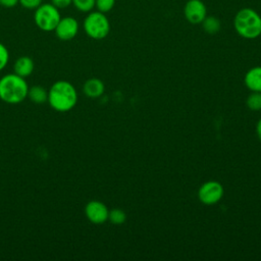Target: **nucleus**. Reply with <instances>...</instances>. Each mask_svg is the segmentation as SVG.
<instances>
[{"label":"nucleus","instance_id":"nucleus-8","mask_svg":"<svg viewBox=\"0 0 261 261\" xmlns=\"http://www.w3.org/2000/svg\"><path fill=\"white\" fill-rule=\"evenodd\" d=\"M184 14L190 23H202L207 16V8L201 0H189L184 7Z\"/></svg>","mask_w":261,"mask_h":261},{"label":"nucleus","instance_id":"nucleus-14","mask_svg":"<svg viewBox=\"0 0 261 261\" xmlns=\"http://www.w3.org/2000/svg\"><path fill=\"white\" fill-rule=\"evenodd\" d=\"M202 25L204 31L211 35L218 33L221 28L220 20L214 16H206L202 21Z\"/></svg>","mask_w":261,"mask_h":261},{"label":"nucleus","instance_id":"nucleus-4","mask_svg":"<svg viewBox=\"0 0 261 261\" xmlns=\"http://www.w3.org/2000/svg\"><path fill=\"white\" fill-rule=\"evenodd\" d=\"M85 33L94 40L106 38L110 32V22L105 13L92 11L84 19Z\"/></svg>","mask_w":261,"mask_h":261},{"label":"nucleus","instance_id":"nucleus-13","mask_svg":"<svg viewBox=\"0 0 261 261\" xmlns=\"http://www.w3.org/2000/svg\"><path fill=\"white\" fill-rule=\"evenodd\" d=\"M28 97L34 103L43 104L48 101V92L44 87L34 86L32 88H29Z\"/></svg>","mask_w":261,"mask_h":261},{"label":"nucleus","instance_id":"nucleus-9","mask_svg":"<svg viewBox=\"0 0 261 261\" xmlns=\"http://www.w3.org/2000/svg\"><path fill=\"white\" fill-rule=\"evenodd\" d=\"M56 37L61 41L72 40L79 32V22L74 17L65 16L61 17L55 30Z\"/></svg>","mask_w":261,"mask_h":261},{"label":"nucleus","instance_id":"nucleus-20","mask_svg":"<svg viewBox=\"0 0 261 261\" xmlns=\"http://www.w3.org/2000/svg\"><path fill=\"white\" fill-rule=\"evenodd\" d=\"M18 3L27 9H36L42 4V0H18Z\"/></svg>","mask_w":261,"mask_h":261},{"label":"nucleus","instance_id":"nucleus-7","mask_svg":"<svg viewBox=\"0 0 261 261\" xmlns=\"http://www.w3.org/2000/svg\"><path fill=\"white\" fill-rule=\"evenodd\" d=\"M85 214L90 222L94 224H102L108 220L109 210L103 202L93 200L86 205Z\"/></svg>","mask_w":261,"mask_h":261},{"label":"nucleus","instance_id":"nucleus-18","mask_svg":"<svg viewBox=\"0 0 261 261\" xmlns=\"http://www.w3.org/2000/svg\"><path fill=\"white\" fill-rule=\"evenodd\" d=\"M115 4V0H95V7L98 11L106 13L110 11Z\"/></svg>","mask_w":261,"mask_h":261},{"label":"nucleus","instance_id":"nucleus-22","mask_svg":"<svg viewBox=\"0 0 261 261\" xmlns=\"http://www.w3.org/2000/svg\"><path fill=\"white\" fill-rule=\"evenodd\" d=\"M18 4V0H0V5L5 8H12Z\"/></svg>","mask_w":261,"mask_h":261},{"label":"nucleus","instance_id":"nucleus-16","mask_svg":"<svg viewBox=\"0 0 261 261\" xmlns=\"http://www.w3.org/2000/svg\"><path fill=\"white\" fill-rule=\"evenodd\" d=\"M108 220H110V222L113 224H122L126 220V214L122 209L114 208L109 211Z\"/></svg>","mask_w":261,"mask_h":261},{"label":"nucleus","instance_id":"nucleus-15","mask_svg":"<svg viewBox=\"0 0 261 261\" xmlns=\"http://www.w3.org/2000/svg\"><path fill=\"white\" fill-rule=\"evenodd\" d=\"M246 105L253 111L261 110V92H251L247 97Z\"/></svg>","mask_w":261,"mask_h":261},{"label":"nucleus","instance_id":"nucleus-6","mask_svg":"<svg viewBox=\"0 0 261 261\" xmlns=\"http://www.w3.org/2000/svg\"><path fill=\"white\" fill-rule=\"evenodd\" d=\"M224 195V189L219 181H205L198 190V199L204 205H214L218 203Z\"/></svg>","mask_w":261,"mask_h":261},{"label":"nucleus","instance_id":"nucleus-19","mask_svg":"<svg viewBox=\"0 0 261 261\" xmlns=\"http://www.w3.org/2000/svg\"><path fill=\"white\" fill-rule=\"evenodd\" d=\"M9 60V52L7 50V48L0 43V71L5 68V66L7 65Z\"/></svg>","mask_w":261,"mask_h":261},{"label":"nucleus","instance_id":"nucleus-3","mask_svg":"<svg viewBox=\"0 0 261 261\" xmlns=\"http://www.w3.org/2000/svg\"><path fill=\"white\" fill-rule=\"evenodd\" d=\"M233 27L241 37L255 39L261 35V16L252 8H243L234 16Z\"/></svg>","mask_w":261,"mask_h":261},{"label":"nucleus","instance_id":"nucleus-1","mask_svg":"<svg viewBox=\"0 0 261 261\" xmlns=\"http://www.w3.org/2000/svg\"><path fill=\"white\" fill-rule=\"evenodd\" d=\"M50 106L58 112L71 110L77 102V92L72 84L67 81L55 82L48 92Z\"/></svg>","mask_w":261,"mask_h":261},{"label":"nucleus","instance_id":"nucleus-10","mask_svg":"<svg viewBox=\"0 0 261 261\" xmlns=\"http://www.w3.org/2000/svg\"><path fill=\"white\" fill-rule=\"evenodd\" d=\"M244 83L251 92H261V66L250 68L245 74Z\"/></svg>","mask_w":261,"mask_h":261},{"label":"nucleus","instance_id":"nucleus-23","mask_svg":"<svg viewBox=\"0 0 261 261\" xmlns=\"http://www.w3.org/2000/svg\"><path fill=\"white\" fill-rule=\"evenodd\" d=\"M256 134L258 139L261 141V118L258 120L257 124H256Z\"/></svg>","mask_w":261,"mask_h":261},{"label":"nucleus","instance_id":"nucleus-2","mask_svg":"<svg viewBox=\"0 0 261 261\" xmlns=\"http://www.w3.org/2000/svg\"><path fill=\"white\" fill-rule=\"evenodd\" d=\"M29 86L24 77L9 73L0 79V99L8 104H18L28 97Z\"/></svg>","mask_w":261,"mask_h":261},{"label":"nucleus","instance_id":"nucleus-5","mask_svg":"<svg viewBox=\"0 0 261 261\" xmlns=\"http://www.w3.org/2000/svg\"><path fill=\"white\" fill-rule=\"evenodd\" d=\"M61 16L57 7L52 3H42L35 9L34 20L36 25L44 32H52L55 30Z\"/></svg>","mask_w":261,"mask_h":261},{"label":"nucleus","instance_id":"nucleus-11","mask_svg":"<svg viewBox=\"0 0 261 261\" xmlns=\"http://www.w3.org/2000/svg\"><path fill=\"white\" fill-rule=\"evenodd\" d=\"M105 90V86L100 79L92 77L85 82L83 86V91L85 95L89 98H98L100 97Z\"/></svg>","mask_w":261,"mask_h":261},{"label":"nucleus","instance_id":"nucleus-21","mask_svg":"<svg viewBox=\"0 0 261 261\" xmlns=\"http://www.w3.org/2000/svg\"><path fill=\"white\" fill-rule=\"evenodd\" d=\"M51 3L59 9L68 7L72 3V0H51Z\"/></svg>","mask_w":261,"mask_h":261},{"label":"nucleus","instance_id":"nucleus-12","mask_svg":"<svg viewBox=\"0 0 261 261\" xmlns=\"http://www.w3.org/2000/svg\"><path fill=\"white\" fill-rule=\"evenodd\" d=\"M34 61L29 56H20L16 59L13 65L14 73L21 77H27L32 74L34 70Z\"/></svg>","mask_w":261,"mask_h":261},{"label":"nucleus","instance_id":"nucleus-17","mask_svg":"<svg viewBox=\"0 0 261 261\" xmlns=\"http://www.w3.org/2000/svg\"><path fill=\"white\" fill-rule=\"evenodd\" d=\"M71 4L81 12H90L95 7V0H72Z\"/></svg>","mask_w":261,"mask_h":261}]
</instances>
